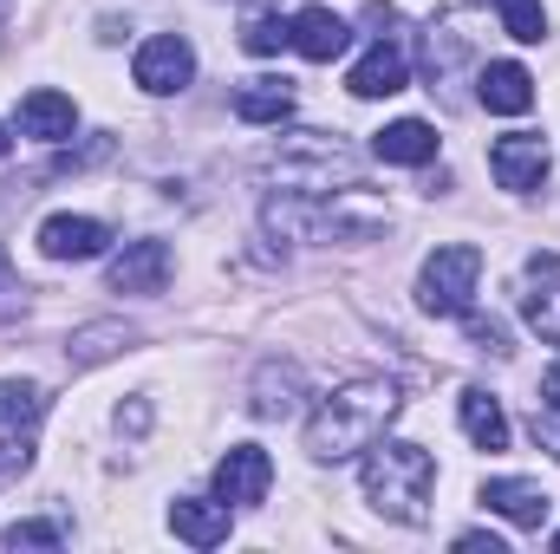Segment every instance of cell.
Returning <instances> with one entry per match:
<instances>
[{
  "mask_svg": "<svg viewBox=\"0 0 560 554\" xmlns=\"http://www.w3.org/2000/svg\"><path fill=\"white\" fill-rule=\"evenodd\" d=\"M125 346H131V326H125V320L79 326V333H72V366H98V359H112V353H125Z\"/></svg>",
  "mask_w": 560,
  "mask_h": 554,
  "instance_id": "ffe728a7",
  "label": "cell"
},
{
  "mask_svg": "<svg viewBox=\"0 0 560 554\" xmlns=\"http://www.w3.org/2000/svg\"><path fill=\"white\" fill-rule=\"evenodd\" d=\"M59 542H66L59 522H13L7 529V549H59Z\"/></svg>",
  "mask_w": 560,
  "mask_h": 554,
  "instance_id": "d4e9b609",
  "label": "cell"
},
{
  "mask_svg": "<svg viewBox=\"0 0 560 554\" xmlns=\"http://www.w3.org/2000/svg\"><path fill=\"white\" fill-rule=\"evenodd\" d=\"M170 287V242H125L112 262V293H163Z\"/></svg>",
  "mask_w": 560,
  "mask_h": 554,
  "instance_id": "5bb4252c",
  "label": "cell"
},
{
  "mask_svg": "<svg viewBox=\"0 0 560 554\" xmlns=\"http://www.w3.org/2000/svg\"><path fill=\"white\" fill-rule=\"evenodd\" d=\"M463 320H469V339H476L482 353H495V359H509V353H515V346H509V326H502V320H482V313H463Z\"/></svg>",
  "mask_w": 560,
  "mask_h": 554,
  "instance_id": "484cf974",
  "label": "cell"
},
{
  "mask_svg": "<svg viewBox=\"0 0 560 554\" xmlns=\"http://www.w3.org/2000/svg\"><path fill=\"white\" fill-rule=\"evenodd\" d=\"M7 150H13V138H7V131H0V157H7Z\"/></svg>",
  "mask_w": 560,
  "mask_h": 554,
  "instance_id": "1f68e13d",
  "label": "cell"
},
{
  "mask_svg": "<svg viewBox=\"0 0 560 554\" xmlns=\"http://www.w3.org/2000/svg\"><path fill=\"white\" fill-rule=\"evenodd\" d=\"M405 412V392L392 379H352L339 392H326L313 417H306V457L313 463H346V457H365L392 417Z\"/></svg>",
  "mask_w": 560,
  "mask_h": 554,
  "instance_id": "6da1fadb",
  "label": "cell"
},
{
  "mask_svg": "<svg viewBox=\"0 0 560 554\" xmlns=\"http://www.w3.org/2000/svg\"><path fill=\"white\" fill-rule=\"evenodd\" d=\"M112 229L98 216H46L39 222V255L46 262H98Z\"/></svg>",
  "mask_w": 560,
  "mask_h": 554,
  "instance_id": "ba28073f",
  "label": "cell"
},
{
  "mask_svg": "<svg viewBox=\"0 0 560 554\" xmlns=\"http://www.w3.org/2000/svg\"><path fill=\"white\" fill-rule=\"evenodd\" d=\"M131 79H138L150 99H170V92H183V85L196 79V46H189L183 33H156V39H143V46H138V66H131Z\"/></svg>",
  "mask_w": 560,
  "mask_h": 554,
  "instance_id": "5b68a950",
  "label": "cell"
},
{
  "mask_svg": "<svg viewBox=\"0 0 560 554\" xmlns=\"http://www.w3.org/2000/svg\"><path fill=\"white\" fill-rule=\"evenodd\" d=\"M495 13H502L509 39H522V46H541V33H548V13H541V0H495Z\"/></svg>",
  "mask_w": 560,
  "mask_h": 554,
  "instance_id": "603a6c76",
  "label": "cell"
},
{
  "mask_svg": "<svg viewBox=\"0 0 560 554\" xmlns=\"http://www.w3.org/2000/svg\"><path fill=\"white\" fill-rule=\"evenodd\" d=\"M359 99H392V92H405L411 85V59H405V46L398 39H378L359 66H352V79H346Z\"/></svg>",
  "mask_w": 560,
  "mask_h": 554,
  "instance_id": "9a60e30c",
  "label": "cell"
},
{
  "mask_svg": "<svg viewBox=\"0 0 560 554\" xmlns=\"http://www.w3.org/2000/svg\"><path fill=\"white\" fill-rule=\"evenodd\" d=\"M242 46H248L255 59H275L280 46H293V39H287V20H275V13L248 20V26H242Z\"/></svg>",
  "mask_w": 560,
  "mask_h": 554,
  "instance_id": "cb8c5ba5",
  "label": "cell"
},
{
  "mask_svg": "<svg viewBox=\"0 0 560 554\" xmlns=\"http://www.w3.org/2000/svg\"><path fill=\"white\" fill-rule=\"evenodd\" d=\"M456 417H463V437H469L476 450H509V412H502L482 385H469V392L456 399Z\"/></svg>",
  "mask_w": 560,
  "mask_h": 554,
  "instance_id": "ac0fdd59",
  "label": "cell"
},
{
  "mask_svg": "<svg viewBox=\"0 0 560 554\" xmlns=\"http://www.w3.org/2000/svg\"><path fill=\"white\" fill-rule=\"evenodd\" d=\"M456 549H469V554H502V542H495V535H456Z\"/></svg>",
  "mask_w": 560,
  "mask_h": 554,
  "instance_id": "4dcf8cb0",
  "label": "cell"
},
{
  "mask_svg": "<svg viewBox=\"0 0 560 554\" xmlns=\"http://www.w3.org/2000/svg\"><path fill=\"white\" fill-rule=\"evenodd\" d=\"M268 183L280 189H293V196H332V183L339 189H352V176H359V163H352V150L339 138H326V131H287L280 143L261 150V163H255Z\"/></svg>",
  "mask_w": 560,
  "mask_h": 554,
  "instance_id": "3957f363",
  "label": "cell"
},
{
  "mask_svg": "<svg viewBox=\"0 0 560 554\" xmlns=\"http://www.w3.org/2000/svg\"><path fill=\"white\" fill-rule=\"evenodd\" d=\"M359 483H365V503L392 522H423L430 516V489H436V457L423 443L405 437H378L359 463Z\"/></svg>",
  "mask_w": 560,
  "mask_h": 554,
  "instance_id": "7a4b0ae2",
  "label": "cell"
},
{
  "mask_svg": "<svg viewBox=\"0 0 560 554\" xmlns=\"http://www.w3.org/2000/svg\"><path fill=\"white\" fill-rule=\"evenodd\" d=\"M535 443H541V450H555V457H560V412H548V405L535 412Z\"/></svg>",
  "mask_w": 560,
  "mask_h": 554,
  "instance_id": "83f0119b",
  "label": "cell"
},
{
  "mask_svg": "<svg viewBox=\"0 0 560 554\" xmlns=\"http://www.w3.org/2000/svg\"><path fill=\"white\" fill-rule=\"evenodd\" d=\"M482 509H495L502 522H515V529H541L548 522V489L541 483H522V476H489L482 483Z\"/></svg>",
  "mask_w": 560,
  "mask_h": 554,
  "instance_id": "8fae6325",
  "label": "cell"
},
{
  "mask_svg": "<svg viewBox=\"0 0 560 554\" xmlns=\"http://www.w3.org/2000/svg\"><path fill=\"white\" fill-rule=\"evenodd\" d=\"M300 399H306V372L293 366V359H268L261 372H255V399H248V412L280 424V417L300 412Z\"/></svg>",
  "mask_w": 560,
  "mask_h": 554,
  "instance_id": "4fadbf2b",
  "label": "cell"
},
{
  "mask_svg": "<svg viewBox=\"0 0 560 554\" xmlns=\"http://www.w3.org/2000/svg\"><path fill=\"white\" fill-rule=\"evenodd\" d=\"M548 138H535V131H509V138L489 143V176L509 189V196H535L541 189V176H548Z\"/></svg>",
  "mask_w": 560,
  "mask_h": 554,
  "instance_id": "8992f818",
  "label": "cell"
},
{
  "mask_svg": "<svg viewBox=\"0 0 560 554\" xmlns=\"http://www.w3.org/2000/svg\"><path fill=\"white\" fill-rule=\"evenodd\" d=\"M522 320H528L548 346H560V287H548V280L535 275V287L522 293Z\"/></svg>",
  "mask_w": 560,
  "mask_h": 554,
  "instance_id": "7402d4cb",
  "label": "cell"
},
{
  "mask_svg": "<svg viewBox=\"0 0 560 554\" xmlns=\"http://www.w3.org/2000/svg\"><path fill=\"white\" fill-rule=\"evenodd\" d=\"M235 118L242 125H287L293 118V85L287 79H248L235 92Z\"/></svg>",
  "mask_w": 560,
  "mask_h": 554,
  "instance_id": "d6986e66",
  "label": "cell"
},
{
  "mask_svg": "<svg viewBox=\"0 0 560 554\" xmlns=\"http://www.w3.org/2000/svg\"><path fill=\"white\" fill-rule=\"evenodd\" d=\"M268 489H275V457L261 443H235L215 463V496L229 509H255V503H268Z\"/></svg>",
  "mask_w": 560,
  "mask_h": 554,
  "instance_id": "52a82bcc",
  "label": "cell"
},
{
  "mask_svg": "<svg viewBox=\"0 0 560 554\" xmlns=\"http://www.w3.org/2000/svg\"><path fill=\"white\" fill-rule=\"evenodd\" d=\"M287 39H293V53H300V59L332 66V59L352 46V26H346L332 7H300V13L287 20Z\"/></svg>",
  "mask_w": 560,
  "mask_h": 554,
  "instance_id": "9c48e42d",
  "label": "cell"
},
{
  "mask_svg": "<svg viewBox=\"0 0 560 554\" xmlns=\"http://www.w3.org/2000/svg\"><path fill=\"white\" fill-rule=\"evenodd\" d=\"M26 463H33V450H26V437H20V443L7 437V443H0V489H7V483H13V476L26 470Z\"/></svg>",
  "mask_w": 560,
  "mask_h": 554,
  "instance_id": "4316f807",
  "label": "cell"
},
{
  "mask_svg": "<svg viewBox=\"0 0 560 554\" xmlns=\"http://www.w3.org/2000/svg\"><path fill=\"white\" fill-rule=\"evenodd\" d=\"M143 424H150V405H125V412H118V430H143Z\"/></svg>",
  "mask_w": 560,
  "mask_h": 554,
  "instance_id": "f546056e",
  "label": "cell"
},
{
  "mask_svg": "<svg viewBox=\"0 0 560 554\" xmlns=\"http://www.w3.org/2000/svg\"><path fill=\"white\" fill-rule=\"evenodd\" d=\"M170 529L189 542V549H222L229 542V529H235V516H229V503L215 496H176L170 503Z\"/></svg>",
  "mask_w": 560,
  "mask_h": 554,
  "instance_id": "7c38bea8",
  "label": "cell"
},
{
  "mask_svg": "<svg viewBox=\"0 0 560 554\" xmlns=\"http://www.w3.org/2000/svg\"><path fill=\"white\" fill-rule=\"evenodd\" d=\"M372 157H378V163H405V170L436 163V131H430L423 118H398V125H385V131L372 138Z\"/></svg>",
  "mask_w": 560,
  "mask_h": 554,
  "instance_id": "e0dca14e",
  "label": "cell"
},
{
  "mask_svg": "<svg viewBox=\"0 0 560 554\" xmlns=\"http://www.w3.org/2000/svg\"><path fill=\"white\" fill-rule=\"evenodd\" d=\"M476 99H482L489 112H502V118H522V112L535 105V72L515 66V59H495V66L476 72Z\"/></svg>",
  "mask_w": 560,
  "mask_h": 554,
  "instance_id": "2e32d148",
  "label": "cell"
},
{
  "mask_svg": "<svg viewBox=\"0 0 560 554\" xmlns=\"http://www.w3.org/2000/svg\"><path fill=\"white\" fill-rule=\"evenodd\" d=\"M555 549H560V529H555Z\"/></svg>",
  "mask_w": 560,
  "mask_h": 554,
  "instance_id": "d6a6232c",
  "label": "cell"
},
{
  "mask_svg": "<svg viewBox=\"0 0 560 554\" xmlns=\"http://www.w3.org/2000/svg\"><path fill=\"white\" fill-rule=\"evenodd\" d=\"M0 275H7V262H0Z\"/></svg>",
  "mask_w": 560,
  "mask_h": 554,
  "instance_id": "836d02e7",
  "label": "cell"
},
{
  "mask_svg": "<svg viewBox=\"0 0 560 554\" xmlns=\"http://www.w3.org/2000/svg\"><path fill=\"white\" fill-rule=\"evenodd\" d=\"M13 125H20V138H33V143H66L79 131V105H72L66 92H46V85H39V92L20 99Z\"/></svg>",
  "mask_w": 560,
  "mask_h": 554,
  "instance_id": "30bf717a",
  "label": "cell"
},
{
  "mask_svg": "<svg viewBox=\"0 0 560 554\" xmlns=\"http://www.w3.org/2000/svg\"><path fill=\"white\" fill-rule=\"evenodd\" d=\"M541 405H548V412H560V359L541 372Z\"/></svg>",
  "mask_w": 560,
  "mask_h": 554,
  "instance_id": "f1b7e54d",
  "label": "cell"
},
{
  "mask_svg": "<svg viewBox=\"0 0 560 554\" xmlns=\"http://www.w3.org/2000/svg\"><path fill=\"white\" fill-rule=\"evenodd\" d=\"M0 417H7V430H33V424L46 417V385H33V379H0Z\"/></svg>",
  "mask_w": 560,
  "mask_h": 554,
  "instance_id": "44dd1931",
  "label": "cell"
},
{
  "mask_svg": "<svg viewBox=\"0 0 560 554\" xmlns=\"http://www.w3.org/2000/svg\"><path fill=\"white\" fill-rule=\"evenodd\" d=\"M476 280H482V249L476 242H450L423 262L418 275V307L436 320H463L469 300H476Z\"/></svg>",
  "mask_w": 560,
  "mask_h": 554,
  "instance_id": "277c9868",
  "label": "cell"
}]
</instances>
